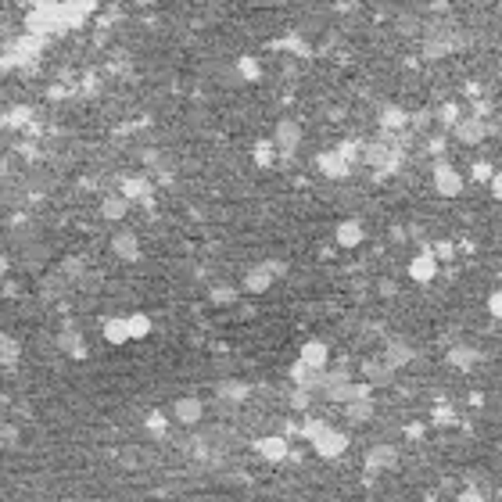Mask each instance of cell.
<instances>
[{
  "mask_svg": "<svg viewBox=\"0 0 502 502\" xmlns=\"http://www.w3.org/2000/svg\"><path fill=\"white\" fill-rule=\"evenodd\" d=\"M219 395H223V398H244L247 388L244 384H219Z\"/></svg>",
  "mask_w": 502,
  "mask_h": 502,
  "instance_id": "28",
  "label": "cell"
},
{
  "mask_svg": "<svg viewBox=\"0 0 502 502\" xmlns=\"http://www.w3.org/2000/svg\"><path fill=\"white\" fill-rule=\"evenodd\" d=\"M111 255L122 259V262H137L140 259V237L133 230H118L111 237Z\"/></svg>",
  "mask_w": 502,
  "mask_h": 502,
  "instance_id": "7",
  "label": "cell"
},
{
  "mask_svg": "<svg viewBox=\"0 0 502 502\" xmlns=\"http://www.w3.org/2000/svg\"><path fill=\"white\" fill-rule=\"evenodd\" d=\"M344 416H348L352 423H366V420H373V402H369V398L344 402Z\"/></svg>",
  "mask_w": 502,
  "mask_h": 502,
  "instance_id": "17",
  "label": "cell"
},
{
  "mask_svg": "<svg viewBox=\"0 0 502 502\" xmlns=\"http://www.w3.org/2000/svg\"><path fill=\"white\" fill-rule=\"evenodd\" d=\"M301 362H305L308 369H327V362H330L327 341H305V344H301Z\"/></svg>",
  "mask_w": 502,
  "mask_h": 502,
  "instance_id": "10",
  "label": "cell"
},
{
  "mask_svg": "<svg viewBox=\"0 0 502 502\" xmlns=\"http://www.w3.org/2000/svg\"><path fill=\"white\" fill-rule=\"evenodd\" d=\"M437 118H442L445 126H452V122H456V104H445V108H442V115H437Z\"/></svg>",
  "mask_w": 502,
  "mask_h": 502,
  "instance_id": "36",
  "label": "cell"
},
{
  "mask_svg": "<svg viewBox=\"0 0 502 502\" xmlns=\"http://www.w3.org/2000/svg\"><path fill=\"white\" fill-rule=\"evenodd\" d=\"M61 0H33V8H40V11H47V8H57Z\"/></svg>",
  "mask_w": 502,
  "mask_h": 502,
  "instance_id": "38",
  "label": "cell"
},
{
  "mask_svg": "<svg viewBox=\"0 0 502 502\" xmlns=\"http://www.w3.org/2000/svg\"><path fill=\"white\" fill-rule=\"evenodd\" d=\"M122 194L130 198V201H133V198H147V194H151V186H147V179H126Z\"/></svg>",
  "mask_w": 502,
  "mask_h": 502,
  "instance_id": "24",
  "label": "cell"
},
{
  "mask_svg": "<svg viewBox=\"0 0 502 502\" xmlns=\"http://www.w3.org/2000/svg\"><path fill=\"white\" fill-rule=\"evenodd\" d=\"M376 122H381V130H388V133H402L405 126H409V115H405L402 108H384Z\"/></svg>",
  "mask_w": 502,
  "mask_h": 502,
  "instance_id": "15",
  "label": "cell"
},
{
  "mask_svg": "<svg viewBox=\"0 0 502 502\" xmlns=\"http://www.w3.org/2000/svg\"><path fill=\"white\" fill-rule=\"evenodd\" d=\"M437 273V259H434V251H420V255L409 262V276L416 280V284H430Z\"/></svg>",
  "mask_w": 502,
  "mask_h": 502,
  "instance_id": "11",
  "label": "cell"
},
{
  "mask_svg": "<svg viewBox=\"0 0 502 502\" xmlns=\"http://www.w3.org/2000/svg\"><path fill=\"white\" fill-rule=\"evenodd\" d=\"M57 348L61 352H69V355H86V348H79V334L76 330H65V334H57Z\"/></svg>",
  "mask_w": 502,
  "mask_h": 502,
  "instance_id": "20",
  "label": "cell"
},
{
  "mask_svg": "<svg viewBox=\"0 0 502 502\" xmlns=\"http://www.w3.org/2000/svg\"><path fill=\"white\" fill-rule=\"evenodd\" d=\"M452 133H456V140L459 144H484V137H488V122L481 118V115H463V118H456L452 122Z\"/></svg>",
  "mask_w": 502,
  "mask_h": 502,
  "instance_id": "2",
  "label": "cell"
},
{
  "mask_svg": "<svg viewBox=\"0 0 502 502\" xmlns=\"http://www.w3.org/2000/svg\"><path fill=\"white\" fill-rule=\"evenodd\" d=\"M384 362H388V366H395V369L409 366V362H413V348H409L405 341H391V344H388V352H384Z\"/></svg>",
  "mask_w": 502,
  "mask_h": 502,
  "instance_id": "13",
  "label": "cell"
},
{
  "mask_svg": "<svg viewBox=\"0 0 502 502\" xmlns=\"http://www.w3.org/2000/svg\"><path fill=\"white\" fill-rule=\"evenodd\" d=\"M312 402H316V391H308V388H301V384H298V391L291 395V409H294V413H305Z\"/></svg>",
  "mask_w": 502,
  "mask_h": 502,
  "instance_id": "21",
  "label": "cell"
},
{
  "mask_svg": "<svg viewBox=\"0 0 502 502\" xmlns=\"http://www.w3.org/2000/svg\"><path fill=\"white\" fill-rule=\"evenodd\" d=\"M240 72H244V79H259V65L251 57H240Z\"/></svg>",
  "mask_w": 502,
  "mask_h": 502,
  "instance_id": "31",
  "label": "cell"
},
{
  "mask_svg": "<svg viewBox=\"0 0 502 502\" xmlns=\"http://www.w3.org/2000/svg\"><path fill=\"white\" fill-rule=\"evenodd\" d=\"M233 298H237L233 287H215V291H212V301H215V305H226V301H233Z\"/></svg>",
  "mask_w": 502,
  "mask_h": 502,
  "instance_id": "29",
  "label": "cell"
},
{
  "mask_svg": "<svg viewBox=\"0 0 502 502\" xmlns=\"http://www.w3.org/2000/svg\"><path fill=\"white\" fill-rule=\"evenodd\" d=\"M273 144H276L280 151H294V147L301 144V126H298L294 118H280V122H276V133H273Z\"/></svg>",
  "mask_w": 502,
  "mask_h": 502,
  "instance_id": "9",
  "label": "cell"
},
{
  "mask_svg": "<svg viewBox=\"0 0 502 502\" xmlns=\"http://www.w3.org/2000/svg\"><path fill=\"white\" fill-rule=\"evenodd\" d=\"M488 308H491V316H498V312H502V294H498V291H491V298H488Z\"/></svg>",
  "mask_w": 502,
  "mask_h": 502,
  "instance_id": "35",
  "label": "cell"
},
{
  "mask_svg": "<svg viewBox=\"0 0 502 502\" xmlns=\"http://www.w3.org/2000/svg\"><path fill=\"white\" fill-rule=\"evenodd\" d=\"M262 266L269 269V276H287V262H280V259H266Z\"/></svg>",
  "mask_w": 502,
  "mask_h": 502,
  "instance_id": "30",
  "label": "cell"
},
{
  "mask_svg": "<svg viewBox=\"0 0 502 502\" xmlns=\"http://www.w3.org/2000/svg\"><path fill=\"white\" fill-rule=\"evenodd\" d=\"M434 191L442 194V198H459V191H463L459 169H452L449 162H437V169H434Z\"/></svg>",
  "mask_w": 502,
  "mask_h": 502,
  "instance_id": "4",
  "label": "cell"
},
{
  "mask_svg": "<svg viewBox=\"0 0 502 502\" xmlns=\"http://www.w3.org/2000/svg\"><path fill=\"white\" fill-rule=\"evenodd\" d=\"M398 29H402L405 36H413V33H416V18H413V15H405V18L398 22Z\"/></svg>",
  "mask_w": 502,
  "mask_h": 502,
  "instance_id": "33",
  "label": "cell"
},
{
  "mask_svg": "<svg viewBox=\"0 0 502 502\" xmlns=\"http://www.w3.org/2000/svg\"><path fill=\"white\" fill-rule=\"evenodd\" d=\"M269 284H273V276H269V269H266V266L251 269V273L244 276V291H251V294H262V291H269Z\"/></svg>",
  "mask_w": 502,
  "mask_h": 502,
  "instance_id": "18",
  "label": "cell"
},
{
  "mask_svg": "<svg viewBox=\"0 0 502 502\" xmlns=\"http://www.w3.org/2000/svg\"><path fill=\"white\" fill-rule=\"evenodd\" d=\"M316 165H320V172L327 179H344V176H348V169H352V162L344 158L341 151H323L320 158H316Z\"/></svg>",
  "mask_w": 502,
  "mask_h": 502,
  "instance_id": "8",
  "label": "cell"
},
{
  "mask_svg": "<svg viewBox=\"0 0 502 502\" xmlns=\"http://www.w3.org/2000/svg\"><path fill=\"white\" fill-rule=\"evenodd\" d=\"M25 262L33 266V269H40V266L47 262V247H43V244H33V247L25 251Z\"/></svg>",
  "mask_w": 502,
  "mask_h": 502,
  "instance_id": "27",
  "label": "cell"
},
{
  "mask_svg": "<svg viewBox=\"0 0 502 502\" xmlns=\"http://www.w3.org/2000/svg\"><path fill=\"white\" fill-rule=\"evenodd\" d=\"M61 276H69L72 280V284H79V280H83V273H86V266L79 262V259H65V262H61V269H57Z\"/></svg>",
  "mask_w": 502,
  "mask_h": 502,
  "instance_id": "23",
  "label": "cell"
},
{
  "mask_svg": "<svg viewBox=\"0 0 502 502\" xmlns=\"http://www.w3.org/2000/svg\"><path fill=\"white\" fill-rule=\"evenodd\" d=\"M65 4H69L72 11H79V15H86V11H93V4H97V0H65Z\"/></svg>",
  "mask_w": 502,
  "mask_h": 502,
  "instance_id": "32",
  "label": "cell"
},
{
  "mask_svg": "<svg viewBox=\"0 0 502 502\" xmlns=\"http://www.w3.org/2000/svg\"><path fill=\"white\" fill-rule=\"evenodd\" d=\"M18 344H15V337L11 334H0V362H15L18 359Z\"/></svg>",
  "mask_w": 502,
  "mask_h": 502,
  "instance_id": "22",
  "label": "cell"
},
{
  "mask_svg": "<svg viewBox=\"0 0 502 502\" xmlns=\"http://www.w3.org/2000/svg\"><path fill=\"white\" fill-rule=\"evenodd\" d=\"M474 179H481V183H484V179H491V165H484V162H481V165H474Z\"/></svg>",
  "mask_w": 502,
  "mask_h": 502,
  "instance_id": "37",
  "label": "cell"
},
{
  "mask_svg": "<svg viewBox=\"0 0 502 502\" xmlns=\"http://www.w3.org/2000/svg\"><path fill=\"white\" fill-rule=\"evenodd\" d=\"M474 359H477V355L470 352V348H452V352H449V362H452V366H459V369H466Z\"/></svg>",
  "mask_w": 502,
  "mask_h": 502,
  "instance_id": "26",
  "label": "cell"
},
{
  "mask_svg": "<svg viewBox=\"0 0 502 502\" xmlns=\"http://www.w3.org/2000/svg\"><path fill=\"white\" fill-rule=\"evenodd\" d=\"M255 449H259V456L269 459V463H284V459L291 456L287 434H266V437H259V442H255Z\"/></svg>",
  "mask_w": 502,
  "mask_h": 502,
  "instance_id": "6",
  "label": "cell"
},
{
  "mask_svg": "<svg viewBox=\"0 0 502 502\" xmlns=\"http://www.w3.org/2000/svg\"><path fill=\"white\" fill-rule=\"evenodd\" d=\"M126 212H130V198H126L122 191H118V194H108V198L101 201V215H104V219H122Z\"/></svg>",
  "mask_w": 502,
  "mask_h": 502,
  "instance_id": "16",
  "label": "cell"
},
{
  "mask_svg": "<svg viewBox=\"0 0 502 502\" xmlns=\"http://www.w3.org/2000/svg\"><path fill=\"white\" fill-rule=\"evenodd\" d=\"M104 341L108 344H126L130 341V323H126V316H115L104 323Z\"/></svg>",
  "mask_w": 502,
  "mask_h": 502,
  "instance_id": "19",
  "label": "cell"
},
{
  "mask_svg": "<svg viewBox=\"0 0 502 502\" xmlns=\"http://www.w3.org/2000/svg\"><path fill=\"white\" fill-rule=\"evenodd\" d=\"M430 122H434V115H430V111H416V118H413V126H416V130H427Z\"/></svg>",
  "mask_w": 502,
  "mask_h": 502,
  "instance_id": "34",
  "label": "cell"
},
{
  "mask_svg": "<svg viewBox=\"0 0 502 502\" xmlns=\"http://www.w3.org/2000/svg\"><path fill=\"white\" fill-rule=\"evenodd\" d=\"M169 416L179 423V427H194V423H201V416H205V402L201 398H176L172 402V409H169Z\"/></svg>",
  "mask_w": 502,
  "mask_h": 502,
  "instance_id": "3",
  "label": "cell"
},
{
  "mask_svg": "<svg viewBox=\"0 0 502 502\" xmlns=\"http://www.w3.org/2000/svg\"><path fill=\"white\" fill-rule=\"evenodd\" d=\"M308 442H312V449H316V456H323V459H337L344 449H348V434H344V430H334V427H320L316 434H312L308 437Z\"/></svg>",
  "mask_w": 502,
  "mask_h": 502,
  "instance_id": "1",
  "label": "cell"
},
{
  "mask_svg": "<svg viewBox=\"0 0 502 502\" xmlns=\"http://www.w3.org/2000/svg\"><path fill=\"white\" fill-rule=\"evenodd\" d=\"M126 323H130V337H147L151 334V320L140 316V312L137 316H126Z\"/></svg>",
  "mask_w": 502,
  "mask_h": 502,
  "instance_id": "25",
  "label": "cell"
},
{
  "mask_svg": "<svg viewBox=\"0 0 502 502\" xmlns=\"http://www.w3.org/2000/svg\"><path fill=\"white\" fill-rule=\"evenodd\" d=\"M362 237H366V233H362V226L355 223V219H344V223L337 226V244H341V247H359Z\"/></svg>",
  "mask_w": 502,
  "mask_h": 502,
  "instance_id": "14",
  "label": "cell"
},
{
  "mask_svg": "<svg viewBox=\"0 0 502 502\" xmlns=\"http://www.w3.org/2000/svg\"><path fill=\"white\" fill-rule=\"evenodd\" d=\"M362 373H366V384H369V388H391L398 369L388 366L384 355H381V359H366V362H362Z\"/></svg>",
  "mask_w": 502,
  "mask_h": 502,
  "instance_id": "5",
  "label": "cell"
},
{
  "mask_svg": "<svg viewBox=\"0 0 502 502\" xmlns=\"http://www.w3.org/2000/svg\"><path fill=\"white\" fill-rule=\"evenodd\" d=\"M366 463H369V470H391V466H398V449L395 445H373Z\"/></svg>",
  "mask_w": 502,
  "mask_h": 502,
  "instance_id": "12",
  "label": "cell"
}]
</instances>
